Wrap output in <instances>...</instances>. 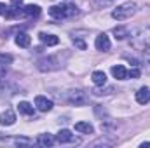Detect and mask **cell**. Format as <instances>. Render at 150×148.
Returning <instances> with one entry per match:
<instances>
[{
    "instance_id": "8fae6325",
    "label": "cell",
    "mask_w": 150,
    "mask_h": 148,
    "mask_svg": "<svg viewBox=\"0 0 150 148\" xmlns=\"http://www.w3.org/2000/svg\"><path fill=\"white\" fill-rule=\"evenodd\" d=\"M56 143V138L52 134H40L37 138V145L38 147H52Z\"/></svg>"
},
{
    "instance_id": "7402d4cb",
    "label": "cell",
    "mask_w": 150,
    "mask_h": 148,
    "mask_svg": "<svg viewBox=\"0 0 150 148\" xmlns=\"http://www.w3.org/2000/svg\"><path fill=\"white\" fill-rule=\"evenodd\" d=\"M127 77H131V78H138V77H140V70H138V68H133L131 72H127Z\"/></svg>"
},
{
    "instance_id": "4fadbf2b",
    "label": "cell",
    "mask_w": 150,
    "mask_h": 148,
    "mask_svg": "<svg viewBox=\"0 0 150 148\" xmlns=\"http://www.w3.org/2000/svg\"><path fill=\"white\" fill-rule=\"evenodd\" d=\"M93 84L98 85V87H103L107 84V75H105V72H100V70L93 72Z\"/></svg>"
},
{
    "instance_id": "2e32d148",
    "label": "cell",
    "mask_w": 150,
    "mask_h": 148,
    "mask_svg": "<svg viewBox=\"0 0 150 148\" xmlns=\"http://www.w3.org/2000/svg\"><path fill=\"white\" fill-rule=\"evenodd\" d=\"M30 42H32V38H30L28 33H25V32H19V33L16 35V44H18L19 47H28Z\"/></svg>"
},
{
    "instance_id": "ac0fdd59",
    "label": "cell",
    "mask_w": 150,
    "mask_h": 148,
    "mask_svg": "<svg viewBox=\"0 0 150 148\" xmlns=\"http://www.w3.org/2000/svg\"><path fill=\"white\" fill-rule=\"evenodd\" d=\"M113 35L117 40H124L126 37H129V32L124 26H117V28H113Z\"/></svg>"
},
{
    "instance_id": "30bf717a",
    "label": "cell",
    "mask_w": 150,
    "mask_h": 148,
    "mask_svg": "<svg viewBox=\"0 0 150 148\" xmlns=\"http://www.w3.org/2000/svg\"><path fill=\"white\" fill-rule=\"evenodd\" d=\"M136 101H138L140 105H147V103H150V89L149 87L138 89V92H136Z\"/></svg>"
},
{
    "instance_id": "603a6c76",
    "label": "cell",
    "mask_w": 150,
    "mask_h": 148,
    "mask_svg": "<svg viewBox=\"0 0 150 148\" xmlns=\"http://www.w3.org/2000/svg\"><path fill=\"white\" fill-rule=\"evenodd\" d=\"M143 58H145V63L150 68V49H143Z\"/></svg>"
},
{
    "instance_id": "7c38bea8",
    "label": "cell",
    "mask_w": 150,
    "mask_h": 148,
    "mask_svg": "<svg viewBox=\"0 0 150 148\" xmlns=\"http://www.w3.org/2000/svg\"><path fill=\"white\" fill-rule=\"evenodd\" d=\"M75 131H79V132H82V134H93V132H94V127H93V124H89V122H77V124H75Z\"/></svg>"
},
{
    "instance_id": "277c9868",
    "label": "cell",
    "mask_w": 150,
    "mask_h": 148,
    "mask_svg": "<svg viewBox=\"0 0 150 148\" xmlns=\"http://www.w3.org/2000/svg\"><path fill=\"white\" fill-rule=\"evenodd\" d=\"M37 68L40 72H52V70H58V68H59V61H58V58H54V56H47V58L38 59Z\"/></svg>"
},
{
    "instance_id": "d4e9b609",
    "label": "cell",
    "mask_w": 150,
    "mask_h": 148,
    "mask_svg": "<svg viewBox=\"0 0 150 148\" xmlns=\"http://www.w3.org/2000/svg\"><path fill=\"white\" fill-rule=\"evenodd\" d=\"M5 73H7V66H5L4 63H0V78H4Z\"/></svg>"
},
{
    "instance_id": "e0dca14e",
    "label": "cell",
    "mask_w": 150,
    "mask_h": 148,
    "mask_svg": "<svg viewBox=\"0 0 150 148\" xmlns=\"http://www.w3.org/2000/svg\"><path fill=\"white\" fill-rule=\"evenodd\" d=\"M18 110H19V113H23V115H33L35 108H33L30 103H26V101H21V103L18 105Z\"/></svg>"
},
{
    "instance_id": "7a4b0ae2",
    "label": "cell",
    "mask_w": 150,
    "mask_h": 148,
    "mask_svg": "<svg viewBox=\"0 0 150 148\" xmlns=\"http://www.w3.org/2000/svg\"><path fill=\"white\" fill-rule=\"evenodd\" d=\"M136 12H138V5H136L134 2H126V4H122V5H119L117 9H113L112 18L117 19V21H126V19H129L131 16H134Z\"/></svg>"
},
{
    "instance_id": "484cf974",
    "label": "cell",
    "mask_w": 150,
    "mask_h": 148,
    "mask_svg": "<svg viewBox=\"0 0 150 148\" xmlns=\"http://www.w3.org/2000/svg\"><path fill=\"white\" fill-rule=\"evenodd\" d=\"M11 4H12L14 7H19V5L23 4V0H11Z\"/></svg>"
},
{
    "instance_id": "9c48e42d",
    "label": "cell",
    "mask_w": 150,
    "mask_h": 148,
    "mask_svg": "<svg viewBox=\"0 0 150 148\" xmlns=\"http://www.w3.org/2000/svg\"><path fill=\"white\" fill-rule=\"evenodd\" d=\"M16 122V115L12 110H5L0 113V125H12Z\"/></svg>"
},
{
    "instance_id": "9a60e30c",
    "label": "cell",
    "mask_w": 150,
    "mask_h": 148,
    "mask_svg": "<svg viewBox=\"0 0 150 148\" xmlns=\"http://www.w3.org/2000/svg\"><path fill=\"white\" fill-rule=\"evenodd\" d=\"M112 75L117 80H124V78H127V70L122 65H115V66H112Z\"/></svg>"
},
{
    "instance_id": "44dd1931",
    "label": "cell",
    "mask_w": 150,
    "mask_h": 148,
    "mask_svg": "<svg viewBox=\"0 0 150 148\" xmlns=\"http://www.w3.org/2000/svg\"><path fill=\"white\" fill-rule=\"evenodd\" d=\"M9 11H11V7H7L5 4H0V14H2V16H7Z\"/></svg>"
},
{
    "instance_id": "8992f818",
    "label": "cell",
    "mask_w": 150,
    "mask_h": 148,
    "mask_svg": "<svg viewBox=\"0 0 150 148\" xmlns=\"http://www.w3.org/2000/svg\"><path fill=\"white\" fill-rule=\"evenodd\" d=\"M35 106H37V110L40 111H51L52 110V101L49 99V98H45V96H37L35 98Z\"/></svg>"
},
{
    "instance_id": "5bb4252c",
    "label": "cell",
    "mask_w": 150,
    "mask_h": 148,
    "mask_svg": "<svg viewBox=\"0 0 150 148\" xmlns=\"http://www.w3.org/2000/svg\"><path fill=\"white\" fill-rule=\"evenodd\" d=\"M38 38H40V42L45 44L47 47H51V45H58V42H59V38L56 37V35H47V33H40Z\"/></svg>"
},
{
    "instance_id": "4316f807",
    "label": "cell",
    "mask_w": 150,
    "mask_h": 148,
    "mask_svg": "<svg viewBox=\"0 0 150 148\" xmlns=\"http://www.w3.org/2000/svg\"><path fill=\"white\" fill-rule=\"evenodd\" d=\"M140 147H142V148H145V147H150V141H145V143H142Z\"/></svg>"
},
{
    "instance_id": "5b68a950",
    "label": "cell",
    "mask_w": 150,
    "mask_h": 148,
    "mask_svg": "<svg viewBox=\"0 0 150 148\" xmlns=\"http://www.w3.org/2000/svg\"><path fill=\"white\" fill-rule=\"evenodd\" d=\"M56 141L58 143H79V140L75 138V134L68 129H61L56 136Z\"/></svg>"
},
{
    "instance_id": "3957f363",
    "label": "cell",
    "mask_w": 150,
    "mask_h": 148,
    "mask_svg": "<svg viewBox=\"0 0 150 148\" xmlns=\"http://www.w3.org/2000/svg\"><path fill=\"white\" fill-rule=\"evenodd\" d=\"M65 98H67V101H68L70 105H75V106H82V105L87 103V96H86V92H82V91H79V89H72V91H68Z\"/></svg>"
},
{
    "instance_id": "ba28073f",
    "label": "cell",
    "mask_w": 150,
    "mask_h": 148,
    "mask_svg": "<svg viewBox=\"0 0 150 148\" xmlns=\"http://www.w3.org/2000/svg\"><path fill=\"white\" fill-rule=\"evenodd\" d=\"M38 14H40V7H38V5H33V4H30V5H25L23 9H19V16L37 18Z\"/></svg>"
},
{
    "instance_id": "6da1fadb",
    "label": "cell",
    "mask_w": 150,
    "mask_h": 148,
    "mask_svg": "<svg viewBox=\"0 0 150 148\" xmlns=\"http://www.w3.org/2000/svg\"><path fill=\"white\" fill-rule=\"evenodd\" d=\"M49 14L54 19H68V18H74L79 14V9L74 4H58L49 9Z\"/></svg>"
},
{
    "instance_id": "d6986e66",
    "label": "cell",
    "mask_w": 150,
    "mask_h": 148,
    "mask_svg": "<svg viewBox=\"0 0 150 148\" xmlns=\"http://www.w3.org/2000/svg\"><path fill=\"white\" fill-rule=\"evenodd\" d=\"M11 61H12V56L11 54H0V63L5 65V63H11Z\"/></svg>"
},
{
    "instance_id": "ffe728a7",
    "label": "cell",
    "mask_w": 150,
    "mask_h": 148,
    "mask_svg": "<svg viewBox=\"0 0 150 148\" xmlns=\"http://www.w3.org/2000/svg\"><path fill=\"white\" fill-rule=\"evenodd\" d=\"M74 42H75V45L80 49V51H86V42L84 40H79V38H74Z\"/></svg>"
},
{
    "instance_id": "52a82bcc",
    "label": "cell",
    "mask_w": 150,
    "mask_h": 148,
    "mask_svg": "<svg viewBox=\"0 0 150 148\" xmlns=\"http://www.w3.org/2000/svg\"><path fill=\"white\" fill-rule=\"evenodd\" d=\"M94 45H96V49L101 51V52L108 51V49H110V38H108V35H107V33H100V35L96 37Z\"/></svg>"
},
{
    "instance_id": "cb8c5ba5",
    "label": "cell",
    "mask_w": 150,
    "mask_h": 148,
    "mask_svg": "<svg viewBox=\"0 0 150 148\" xmlns=\"http://www.w3.org/2000/svg\"><path fill=\"white\" fill-rule=\"evenodd\" d=\"M14 143H16V145H30V141H28V140H25V138H16V140H14Z\"/></svg>"
}]
</instances>
